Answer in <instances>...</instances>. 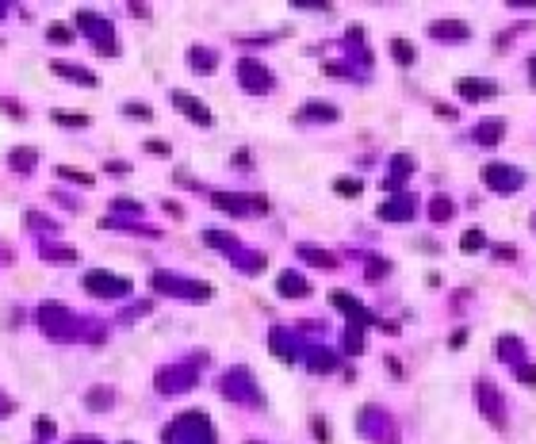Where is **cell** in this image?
<instances>
[{"instance_id": "cell-6", "label": "cell", "mask_w": 536, "mask_h": 444, "mask_svg": "<svg viewBox=\"0 0 536 444\" xmlns=\"http://www.w3.org/2000/svg\"><path fill=\"white\" fill-rule=\"evenodd\" d=\"M242 81H245V85H268V73H264V69H257V61H242Z\"/></svg>"}, {"instance_id": "cell-13", "label": "cell", "mask_w": 536, "mask_h": 444, "mask_svg": "<svg viewBox=\"0 0 536 444\" xmlns=\"http://www.w3.org/2000/svg\"><path fill=\"white\" fill-rule=\"evenodd\" d=\"M337 192H341V195H356L360 192V180H337Z\"/></svg>"}, {"instance_id": "cell-2", "label": "cell", "mask_w": 536, "mask_h": 444, "mask_svg": "<svg viewBox=\"0 0 536 444\" xmlns=\"http://www.w3.org/2000/svg\"><path fill=\"white\" fill-rule=\"evenodd\" d=\"M456 92L463 100H490V96H498V88H494L490 81H460Z\"/></svg>"}, {"instance_id": "cell-10", "label": "cell", "mask_w": 536, "mask_h": 444, "mask_svg": "<svg viewBox=\"0 0 536 444\" xmlns=\"http://www.w3.org/2000/svg\"><path fill=\"white\" fill-rule=\"evenodd\" d=\"M498 356H506V360H517V356H521V345H517V337H506V341H498Z\"/></svg>"}, {"instance_id": "cell-14", "label": "cell", "mask_w": 536, "mask_h": 444, "mask_svg": "<svg viewBox=\"0 0 536 444\" xmlns=\"http://www.w3.org/2000/svg\"><path fill=\"white\" fill-rule=\"evenodd\" d=\"M50 38H61V43H66V38H69V31L61 27V24H54V27H50Z\"/></svg>"}, {"instance_id": "cell-15", "label": "cell", "mask_w": 536, "mask_h": 444, "mask_svg": "<svg viewBox=\"0 0 536 444\" xmlns=\"http://www.w3.org/2000/svg\"><path fill=\"white\" fill-rule=\"evenodd\" d=\"M517 376H521V383H536V368H521Z\"/></svg>"}, {"instance_id": "cell-4", "label": "cell", "mask_w": 536, "mask_h": 444, "mask_svg": "<svg viewBox=\"0 0 536 444\" xmlns=\"http://www.w3.org/2000/svg\"><path fill=\"white\" fill-rule=\"evenodd\" d=\"M502 130H506V123H502V119H483L479 130H475V138L483 142V146H494V142L502 138Z\"/></svg>"}, {"instance_id": "cell-11", "label": "cell", "mask_w": 536, "mask_h": 444, "mask_svg": "<svg viewBox=\"0 0 536 444\" xmlns=\"http://www.w3.org/2000/svg\"><path fill=\"white\" fill-rule=\"evenodd\" d=\"M391 50H395V58L402 61V66H410V61H414V46L402 43V38H395V43H391Z\"/></svg>"}, {"instance_id": "cell-9", "label": "cell", "mask_w": 536, "mask_h": 444, "mask_svg": "<svg viewBox=\"0 0 536 444\" xmlns=\"http://www.w3.org/2000/svg\"><path fill=\"white\" fill-rule=\"evenodd\" d=\"M280 291H284V295H303L306 284H299L295 272H284V276H280Z\"/></svg>"}, {"instance_id": "cell-18", "label": "cell", "mask_w": 536, "mask_h": 444, "mask_svg": "<svg viewBox=\"0 0 536 444\" xmlns=\"http://www.w3.org/2000/svg\"><path fill=\"white\" fill-rule=\"evenodd\" d=\"M532 81H536V58H532Z\"/></svg>"}, {"instance_id": "cell-1", "label": "cell", "mask_w": 536, "mask_h": 444, "mask_svg": "<svg viewBox=\"0 0 536 444\" xmlns=\"http://www.w3.org/2000/svg\"><path fill=\"white\" fill-rule=\"evenodd\" d=\"M483 180L494 184V192H517L521 188V172L502 169V165H487V169H483Z\"/></svg>"}, {"instance_id": "cell-3", "label": "cell", "mask_w": 536, "mask_h": 444, "mask_svg": "<svg viewBox=\"0 0 536 444\" xmlns=\"http://www.w3.org/2000/svg\"><path fill=\"white\" fill-rule=\"evenodd\" d=\"M429 31H433L437 38H468V35H471L468 24H460V19H437Z\"/></svg>"}, {"instance_id": "cell-17", "label": "cell", "mask_w": 536, "mask_h": 444, "mask_svg": "<svg viewBox=\"0 0 536 444\" xmlns=\"http://www.w3.org/2000/svg\"><path fill=\"white\" fill-rule=\"evenodd\" d=\"M513 8H536V0H510Z\"/></svg>"}, {"instance_id": "cell-7", "label": "cell", "mask_w": 536, "mask_h": 444, "mask_svg": "<svg viewBox=\"0 0 536 444\" xmlns=\"http://www.w3.org/2000/svg\"><path fill=\"white\" fill-rule=\"evenodd\" d=\"M410 211H414V200L402 195V200H395V203H387L383 207V219H402V215H410Z\"/></svg>"}, {"instance_id": "cell-5", "label": "cell", "mask_w": 536, "mask_h": 444, "mask_svg": "<svg viewBox=\"0 0 536 444\" xmlns=\"http://www.w3.org/2000/svg\"><path fill=\"white\" fill-rule=\"evenodd\" d=\"M172 100H177V108H184V111H188V115H192V119H200V123H203V127H207V123H211V115H207V108H200V104H195V100L188 96V92H177V96H172Z\"/></svg>"}, {"instance_id": "cell-8", "label": "cell", "mask_w": 536, "mask_h": 444, "mask_svg": "<svg viewBox=\"0 0 536 444\" xmlns=\"http://www.w3.org/2000/svg\"><path fill=\"white\" fill-rule=\"evenodd\" d=\"M429 211H433V219H437V222H448V219H452V200L437 195V200L429 203Z\"/></svg>"}, {"instance_id": "cell-12", "label": "cell", "mask_w": 536, "mask_h": 444, "mask_svg": "<svg viewBox=\"0 0 536 444\" xmlns=\"http://www.w3.org/2000/svg\"><path fill=\"white\" fill-rule=\"evenodd\" d=\"M460 245H463V253H479V245H483V234L479 230H468L460 237Z\"/></svg>"}, {"instance_id": "cell-16", "label": "cell", "mask_w": 536, "mask_h": 444, "mask_svg": "<svg viewBox=\"0 0 536 444\" xmlns=\"http://www.w3.org/2000/svg\"><path fill=\"white\" fill-rule=\"evenodd\" d=\"M146 150H153V153H169V146H165V142H146Z\"/></svg>"}]
</instances>
